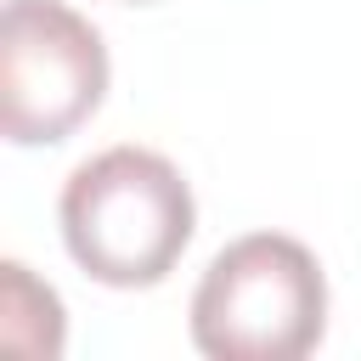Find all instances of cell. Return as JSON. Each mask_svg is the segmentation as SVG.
I'll use <instances>...</instances> for the list:
<instances>
[{
	"mask_svg": "<svg viewBox=\"0 0 361 361\" xmlns=\"http://www.w3.org/2000/svg\"><path fill=\"white\" fill-rule=\"evenodd\" d=\"M327 276L299 237L226 243L192 293V344L214 361H299L322 344Z\"/></svg>",
	"mask_w": 361,
	"mask_h": 361,
	"instance_id": "2",
	"label": "cell"
},
{
	"mask_svg": "<svg viewBox=\"0 0 361 361\" xmlns=\"http://www.w3.org/2000/svg\"><path fill=\"white\" fill-rule=\"evenodd\" d=\"M0 344L23 355H62V299L28 265H0Z\"/></svg>",
	"mask_w": 361,
	"mask_h": 361,
	"instance_id": "4",
	"label": "cell"
},
{
	"mask_svg": "<svg viewBox=\"0 0 361 361\" xmlns=\"http://www.w3.org/2000/svg\"><path fill=\"white\" fill-rule=\"evenodd\" d=\"M62 243L107 288H152L192 243L197 209L180 169L152 147H107L62 186Z\"/></svg>",
	"mask_w": 361,
	"mask_h": 361,
	"instance_id": "1",
	"label": "cell"
},
{
	"mask_svg": "<svg viewBox=\"0 0 361 361\" xmlns=\"http://www.w3.org/2000/svg\"><path fill=\"white\" fill-rule=\"evenodd\" d=\"M107 96V45L62 0H6L0 130L17 147L68 141Z\"/></svg>",
	"mask_w": 361,
	"mask_h": 361,
	"instance_id": "3",
	"label": "cell"
}]
</instances>
